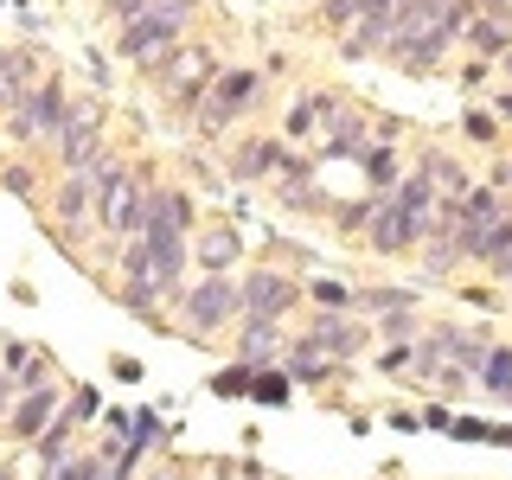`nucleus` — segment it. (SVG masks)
Listing matches in <instances>:
<instances>
[{"instance_id":"nucleus-24","label":"nucleus","mask_w":512,"mask_h":480,"mask_svg":"<svg viewBox=\"0 0 512 480\" xmlns=\"http://www.w3.org/2000/svg\"><path fill=\"white\" fill-rule=\"evenodd\" d=\"M71 436H77V416H71V410H58L52 423H45L39 436L26 442V448H32V461H39V474L52 468V461H64V455H71Z\"/></svg>"},{"instance_id":"nucleus-25","label":"nucleus","mask_w":512,"mask_h":480,"mask_svg":"<svg viewBox=\"0 0 512 480\" xmlns=\"http://www.w3.org/2000/svg\"><path fill=\"white\" fill-rule=\"evenodd\" d=\"M372 212H378V192H359V199H333V205H327V224L352 244V237H365Z\"/></svg>"},{"instance_id":"nucleus-22","label":"nucleus","mask_w":512,"mask_h":480,"mask_svg":"<svg viewBox=\"0 0 512 480\" xmlns=\"http://www.w3.org/2000/svg\"><path fill=\"white\" fill-rule=\"evenodd\" d=\"M0 372L20 384V391H32V384L52 378V372H45V352L32 346V340H7V346H0Z\"/></svg>"},{"instance_id":"nucleus-36","label":"nucleus","mask_w":512,"mask_h":480,"mask_svg":"<svg viewBox=\"0 0 512 480\" xmlns=\"http://www.w3.org/2000/svg\"><path fill=\"white\" fill-rule=\"evenodd\" d=\"M96 404H103V397H96V384H77V391L64 397V410H71L77 423H90V416H96Z\"/></svg>"},{"instance_id":"nucleus-4","label":"nucleus","mask_w":512,"mask_h":480,"mask_svg":"<svg viewBox=\"0 0 512 480\" xmlns=\"http://www.w3.org/2000/svg\"><path fill=\"white\" fill-rule=\"evenodd\" d=\"M64 116H71V96H64L58 77H39L20 103H7V128L13 141H32V148H52V135L64 128Z\"/></svg>"},{"instance_id":"nucleus-35","label":"nucleus","mask_w":512,"mask_h":480,"mask_svg":"<svg viewBox=\"0 0 512 480\" xmlns=\"http://www.w3.org/2000/svg\"><path fill=\"white\" fill-rule=\"evenodd\" d=\"M429 384H436V391H448V397H461V391L474 384V372H461L455 359H442V365H436V378H429Z\"/></svg>"},{"instance_id":"nucleus-6","label":"nucleus","mask_w":512,"mask_h":480,"mask_svg":"<svg viewBox=\"0 0 512 480\" xmlns=\"http://www.w3.org/2000/svg\"><path fill=\"white\" fill-rule=\"evenodd\" d=\"M237 301H244V320H288L301 308V282L276 263H256L244 282H237Z\"/></svg>"},{"instance_id":"nucleus-30","label":"nucleus","mask_w":512,"mask_h":480,"mask_svg":"<svg viewBox=\"0 0 512 480\" xmlns=\"http://www.w3.org/2000/svg\"><path fill=\"white\" fill-rule=\"evenodd\" d=\"M372 333L384 346H391V340H416V333H423V314H416V308H384V314H372Z\"/></svg>"},{"instance_id":"nucleus-43","label":"nucleus","mask_w":512,"mask_h":480,"mask_svg":"<svg viewBox=\"0 0 512 480\" xmlns=\"http://www.w3.org/2000/svg\"><path fill=\"white\" fill-rule=\"evenodd\" d=\"M487 269H493V282H500V288H512V250H506V256H493Z\"/></svg>"},{"instance_id":"nucleus-14","label":"nucleus","mask_w":512,"mask_h":480,"mask_svg":"<svg viewBox=\"0 0 512 480\" xmlns=\"http://www.w3.org/2000/svg\"><path fill=\"white\" fill-rule=\"evenodd\" d=\"M276 365H282V378H288V384H314V391L346 372V365H340V359H327V352H320L314 340H288Z\"/></svg>"},{"instance_id":"nucleus-39","label":"nucleus","mask_w":512,"mask_h":480,"mask_svg":"<svg viewBox=\"0 0 512 480\" xmlns=\"http://www.w3.org/2000/svg\"><path fill=\"white\" fill-rule=\"evenodd\" d=\"M487 77H493V64H487V58H468V64H461V90H480Z\"/></svg>"},{"instance_id":"nucleus-40","label":"nucleus","mask_w":512,"mask_h":480,"mask_svg":"<svg viewBox=\"0 0 512 480\" xmlns=\"http://www.w3.org/2000/svg\"><path fill=\"white\" fill-rule=\"evenodd\" d=\"M487 109H493V122H500V128H512V84H506V90H493V96H487Z\"/></svg>"},{"instance_id":"nucleus-15","label":"nucleus","mask_w":512,"mask_h":480,"mask_svg":"<svg viewBox=\"0 0 512 480\" xmlns=\"http://www.w3.org/2000/svg\"><path fill=\"white\" fill-rule=\"evenodd\" d=\"M39 52H32V45H0V109L7 103H20V96L39 84Z\"/></svg>"},{"instance_id":"nucleus-2","label":"nucleus","mask_w":512,"mask_h":480,"mask_svg":"<svg viewBox=\"0 0 512 480\" xmlns=\"http://www.w3.org/2000/svg\"><path fill=\"white\" fill-rule=\"evenodd\" d=\"M244 320V301H237V276H199L173 295V327L186 333L192 346H212L218 333H231Z\"/></svg>"},{"instance_id":"nucleus-21","label":"nucleus","mask_w":512,"mask_h":480,"mask_svg":"<svg viewBox=\"0 0 512 480\" xmlns=\"http://www.w3.org/2000/svg\"><path fill=\"white\" fill-rule=\"evenodd\" d=\"M512 250V212L506 218H493V224H480V231L461 237V263H474V269H487L493 256H506Z\"/></svg>"},{"instance_id":"nucleus-8","label":"nucleus","mask_w":512,"mask_h":480,"mask_svg":"<svg viewBox=\"0 0 512 480\" xmlns=\"http://www.w3.org/2000/svg\"><path fill=\"white\" fill-rule=\"evenodd\" d=\"M52 148H58V173H77L103 154V116H96V103H71L64 128L52 135Z\"/></svg>"},{"instance_id":"nucleus-16","label":"nucleus","mask_w":512,"mask_h":480,"mask_svg":"<svg viewBox=\"0 0 512 480\" xmlns=\"http://www.w3.org/2000/svg\"><path fill=\"white\" fill-rule=\"evenodd\" d=\"M455 45H468V52H474V58H487V64H500V58L512 52V26H506V20H487V13H480V7H474V13H468V20H461V39H455Z\"/></svg>"},{"instance_id":"nucleus-32","label":"nucleus","mask_w":512,"mask_h":480,"mask_svg":"<svg viewBox=\"0 0 512 480\" xmlns=\"http://www.w3.org/2000/svg\"><path fill=\"white\" fill-rule=\"evenodd\" d=\"M301 301H314V308H352V288L346 282H301Z\"/></svg>"},{"instance_id":"nucleus-12","label":"nucleus","mask_w":512,"mask_h":480,"mask_svg":"<svg viewBox=\"0 0 512 480\" xmlns=\"http://www.w3.org/2000/svg\"><path fill=\"white\" fill-rule=\"evenodd\" d=\"M244 263V231L231 218H212L205 231H192V269L199 276H231Z\"/></svg>"},{"instance_id":"nucleus-7","label":"nucleus","mask_w":512,"mask_h":480,"mask_svg":"<svg viewBox=\"0 0 512 480\" xmlns=\"http://www.w3.org/2000/svg\"><path fill=\"white\" fill-rule=\"evenodd\" d=\"M52 231L58 237H90L96 231V186H90V167H77V173H64L58 192H52Z\"/></svg>"},{"instance_id":"nucleus-28","label":"nucleus","mask_w":512,"mask_h":480,"mask_svg":"<svg viewBox=\"0 0 512 480\" xmlns=\"http://www.w3.org/2000/svg\"><path fill=\"white\" fill-rule=\"evenodd\" d=\"M474 384H487L500 404H512V346H487V359H480Z\"/></svg>"},{"instance_id":"nucleus-19","label":"nucleus","mask_w":512,"mask_h":480,"mask_svg":"<svg viewBox=\"0 0 512 480\" xmlns=\"http://www.w3.org/2000/svg\"><path fill=\"white\" fill-rule=\"evenodd\" d=\"M205 90H212L218 103L231 109V116H250V109H256V96H263V71H231V64H224V71H218Z\"/></svg>"},{"instance_id":"nucleus-17","label":"nucleus","mask_w":512,"mask_h":480,"mask_svg":"<svg viewBox=\"0 0 512 480\" xmlns=\"http://www.w3.org/2000/svg\"><path fill=\"white\" fill-rule=\"evenodd\" d=\"M282 320H237V359L244 365H276L282 359Z\"/></svg>"},{"instance_id":"nucleus-3","label":"nucleus","mask_w":512,"mask_h":480,"mask_svg":"<svg viewBox=\"0 0 512 480\" xmlns=\"http://www.w3.org/2000/svg\"><path fill=\"white\" fill-rule=\"evenodd\" d=\"M192 0H154L141 20H128V26H116V58H128V64H141V71H154L160 58L173 52V45L186 39V26H192Z\"/></svg>"},{"instance_id":"nucleus-10","label":"nucleus","mask_w":512,"mask_h":480,"mask_svg":"<svg viewBox=\"0 0 512 480\" xmlns=\"http://www.w3.org/2000/svg\"><path fill=\"white\" fill-rule=\"evenodd\" d=\"M301 340H314L327 359H352V352H365V340H372V327H365L352 308H314V320H308V333Z\"/></svg>"},{"instance_id":"nucleus-33","label":"nucleus","mask_w":512,"mask_h":480,"mask_svg":"<svg viewBox=\"0 0 512 480\" xmlns=\"http://www.w3.org/2000/svg\"><path fill=\"white\" fill-rule=\"evenodd\" d=\"M461 135H468V141H500L493 109H487V103H468V109H461Z\"/></svg>"},{"instance_id":"nucleus-41","label":"nucleus","mask_w":512,"mask_h":480,"mask_svg":"<svg viewBox=\"0 0 512 480\" xmlns=\"http://www.w3.org/2000/svg\"><path fill=\"white\" fill-rule=\"evenodd\" d=\"M474 7L487 13V20H506V26H512V0H474Z\"/></svg>"},{"instance_id":"nucleus-1","label":"nucleus","mask_w":512,"mask_h":480,"mask_svg":"<svg viewBox=\"0 0 512 480\" xmlns=\"http://www.w3.org/2000/svg\"><path fill=\"white\" fill-rule=\"evenodd\" d=\"M429 218H436V186H429V173L416 167L391 192H378V212H372V224H365V244H372L378 256H410L416 244H423Z\"/></svg>"},{"instance_id":"nucleus-26","label":"nucleus","mask_w":512,"mask_h":480,"mask_svg":"<svg viewBox=\"0 0 512 480\" xmlns=\"http://www.w3.org/2000/svg\"><path fill=\"white\" fill-rule=\"evenodd\" d=\"M122 308L135 320H148V327H167V295H160V282H122Z\"/></svg>"},{"instance_id":"nucleus-11","label":"nucleus","mask_w":512,"mask_h":480,"mask_svg":"<svg viewBox=\"0 0 512 480\" xmlns=\"http://www.w3.org/2000/svg\"><path fill=\"white\" fill-rule=\"evenodd\" d=\"M314 167H320V160L314 154H295V148H288V160H282V173H276V180H269V186H276V199L288 205V212H308V218H327V192H320V180H314Z\"/></svg>"},{"instance_id":"nucleus-5","label":"nucleus","mask_w":512,"mask_h":480,"mask_svg":"<svg viewBox=\"0 0 512 480\" xmlns=\"http://www.w3.org/2000/svg\"><path fill=\"white\" fill-rule=\"evenodd\" d=\"M218 71H224V64L212 58V45H186V39H180V45H173V52L160 58V64H154L148 77H154V84H160V90L173 96V109H180V116H186V109L199 103V90L212 84Z\"/></svg>"},{"instance_id":"nucleus-34","label":"nucleus","mask_w":512,"mask_h":480,"mask_svg":"<svg viewBox=\"0 0 512 480\" xmlns=\"http://www.w3.org/2000/svg\"><path fill=\"white\" fill-rule=\"evenodd\" d=\"M320 26H327V32L359 26V0H320Z\"/></svg>"},{"instance_id":"nucleus-38","label":"nucleus","mask_w":512,"mask_h":480,"mask_svg":"<svg viewBox=\"0 0 512 480\" xmlns=\"http://www.w3.org/2000/svg\"><path fill=\"white\" fill-rule=\"evenodd\" d=\"M250 372H256V365H244V359H237L231 372H218V391H231V397H237V391H250Z\"/></svg>"},{"instance_id":"nucleus-23","label":"nucleus","mask_w":512,"mask_h":480,"mask_svg":"<svg viewBox=\"0 0 512 480\" xmlns=\"http://www.w3.org/2000/svg\"><path fill=\"white\" fill-rule=\"evenodd\" d=\"M416 167L429 173V186H436V199H461V192L474 186V180H468V167H461L455 154H436V148H423V154H416Z\"/></svg>"},{"instance_id":"nucleus-13","label":"nucleus","mask_w":512,"mask_h":480,"mask_svg":"<svg viewBox=\"0 0 512 480\" xmlns=\"http://www.w3.org/2000/svg\"><path fill=\"white\" fill-rule=\"evenodd\" d=\"M58 410H64V391H58L52 378H45V384H32V391L13 397V410H7V423H0V429H7L13 442H32V436H39V429L52 423Z\"/></svg>"},{"instance_id":"nucleus-20","label":"nucleus","mask_w":512,"mask_h":480,"mask_svg":"<svg viewBox=\"0 0 512 480\" xmlns=\"http://www.w3.org/2000/svg\"><path fill=\"white\" fill-rule=\"evenodd\" d=\"M365 167V192H391L404 180V160H397V141H365L359 154H352Z\"/></svg>"},{"instance_id":"nucleus-45","label":"nucleus","mask_w":512,"mask_h":480,"mask_svg":"<svg viewBox=\"0 0 512 480\" xmlns=\"http://www.w3.org/2000/svg\"><path fill=\"white\" fill-rule=\"evenodd\" d=\"M500 71H506V84H512V52H506V58H500Z\"/></svg>"},{"instance_id":"nucleus-29","label":"nucleus","mask_w":512,"mask_h":480,"mask_svg":"<svg viewBox=\"0 0 512 480\" xmlns=\"http://www.w3.org/2000/svg\"><path fill=\"white\" fill-rule=\"evenodd\" d=\"M103 474H109V455H103V448H96V455H77V448H71V455L52 461L39 480H103Z\"/></svg>"},{"instance_id":"nucleus-18","label":"nucleus","mask_w":512,"mask_h":480,"mask_svg":"<svg viewBox=\"0 0 512 480\" xmlns=\"http://www.w3.org/2000/svg\"><path fill=\"white\" fill-rule=\"evenodd\" d=\"M340 103L333 90H301L295 103H288V122H282V141H308L320 135V122H327V109Z\"/></svg>"},{"instance_id":"nucleus-31","label":"nucleus","mask_w":512,"mask_h":480,"mask_svg":"<svg viewBox=\"0 0 512 480\" xmlns=\"http://www.w3.org/2000/svg\"><path fill=\"white\" fill-rule=\"evenodd\" d=\"M288 391H295V384L282 378V365H256V372H250V397H256V404H288Z\"/></svg>"},{"instance_id":"nucleus-42","label":"nucleus","mask_w":512,"mask_h":480,"mask_svg":"<svg viewBox=\"0 0 512 480\" xmlns=\"http://www.w3.org/2000/svg\"><path fill=\"white\" fill-rule=\"evenodd\" d=\"M13 397H20V384H13L7 372H0V423H7V410H13Z\"/></svg>"},{"instance_id":"nucleus-46","label":"nucleus","mask_w":512,"mask_h":480,"mask_svg":"<svg viewBox=\"0 0 512 480\" xmlns=\"http://www.w3.org/2000/svg\"><path fill=\"white\" fill-rule=\"evenodd\" d=\"M192 7H199V0H192Z\"/></svg>"},{"instance_id":"nucleus-9","label":"nucleus","mask_w":512,"mask_h":480,"mask_svg":"<svg viewBox=\"0 0 512 480\" xmlns=\"http://www.w3.org/2000/svg\"><path fill=\"white\" fill-rule=\"evenodd\" d=\"M282 160H288V141L282 135H244L231 154H224V173H231L237 186H269L282 173Z\"/></svg>"},{"instance_id":"nucleus-44","label":"nucleus","mask_w":512,"mask_h":480,"mask_svg":"<svg viewBox=\"0 0 512 480\" xmlns=\"http://www.w3.org/2000/svg\"><path fill=\"white\" fill-rule=\"evenodd\" d=\"M0 480H20V468H13V461H0Z\"/></svg>"},{"instance_id":"nucleus-37","label":"nucleus","mask_w":512,"mask_h":480,"mask_svg":"<svg viewBox=\"0 0 512 480\" xmlns=\"http://www.w3.org/2000/svg\"><path fill=\"white\" fill-rule=\"evenodd\" d=\"M7 186L20 192V199H32V186H39V173H32V160H13V167H7Z\"/></svg>"},{"instance_id":"nucleus-27","label":"nucleus","mask_w":512,"mask_h":480,"mask_svg":"<svg viewBox=\"0 0 512 480\" xmlns=\"http://www.w3.org/2000/svg\"><path fill=\"white\" fill-rule=\"evenodd\" d=\"M384 39H391V20H359L340 32V58H378Z\"/></svg>"}]
</instances>
